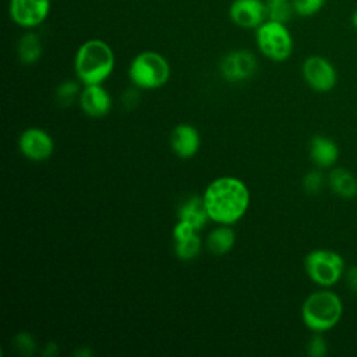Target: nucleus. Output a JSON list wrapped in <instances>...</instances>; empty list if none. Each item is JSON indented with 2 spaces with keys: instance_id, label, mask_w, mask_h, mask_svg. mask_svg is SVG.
<instances>
[{
  "instance_id": "5",
  "label": "nucleus",
  "mask_w": 357,
  "mask_h": 357,
  "mask_svg": "<svg viewBox=\"0 0 357 357\" xmlns=\"http://www.w3.org/2000/svg\"><path fill=\"white\" fill-rule=\"evenodd\" d=\"M255 43L266 59L276 63L286 61L294 47L291 32L286 24L269 18L255 28Z\"/></svg>"
},
{
  "instance_id": "18",
  "label": "nucleus",
  "mask_w": 357,
  "mask_h": 357,
  "mask_svg": "<svg viewBox=\"0 0 357 357\" xmlns=\"http://www.w3.org/2000/svg\"><path fill=\"white\" fill-rule=\"evenodd\" d=\"M42 52L43 46L40 36L31 29H28V32H25L17 42V56L22 64L29 66L36 63L40 59Z\"/></svg>"
},
{
  "instance_id": "12",
  "label": "nucleus",
  "mask_w": 357,
  "mask_h": 357,
  "mask_svg": "<svg viewBox=\"0 0 357 357\" xmlns=\"http://www.w3.org/2000/svg\"><path fill=\"white\" fill-rule=\"evenodd\" d=\"M82 112L89 117H103L112 109V96L102 84L85 85L78 98Z\"/></svg>"
},
{
  "instance_id": "6",
  "label": "nucleus",
  "mask_w": 357,
  "mask_h": 357,
  "mask_svg": "<svg viewBox=\"0 0 357 357\" xmlns=\"http://www.w3.org/2000/svg\"><path fill=\"white\" fill-rule=\"evenodd\" d=\"M304 268L312 283L319 287L329 289L343 278L346 264L339 252L326 248H317L305 255Z\"/></svg>"
},
{
  "instance_id": "8",
  "label": "nucleus",
  "mask_w": 357,
  "mask_h": 357,
  "mask_svg": "<svg viewBox=\"0 0 357 357\" xmlns=\"http://www.w3.org/2000/svg\"><path fill=\"white\" fill-rule=\"evenodd\" d=\"M50 7V0H10L8 15L15 25L33 29L46 21Z\"/></svg>"
},
{
  "instance_id": "23",
  "label": "nucleus",
  "mask_w": 357,
  "mask_h": 357,
  "mask_svg": "<svg viewBox=\"0 0 357 357\" xmlns=\"http://www.w3.org/2000/svg\"><path fill=\"white\" fill-rule=\"evenodd\" d=\"M307 353L311 357H324L328 353V343L322 333L314 332V335L307 342Z\"/></svg>"
},
{
  "instance_id": "20",
  "label": "nucleus",
  "mask_w": 357,
  "mask_h": 357,
  "mask_svg": "<svg viewBox=\"0 0 357 357\" xmlns=\"http://www.w3.org/2000/svg\"><path fill=\"white\" fill-rule=\"evenodd\" d=\"M201 245H202L201 237L198 233H195L185 240L174 241V252L180 259L190 261V259H194L199 254Z\"/></svg>"
},
{
  "instance_id": "7",
  "label": "nucleus",
  "mask_w": 357,
  "mask_h": 357,
  "mask_svg": "<svg viewBox=\"0 0 357 357\" xmlns=\"http://www.w3.org/2000/svg\"><path fill=\"white\" fill-rule=\"evenodd\" d=\"M301 74L305 84L315 92H329L337 84V71L324 56H308L303 61Z\"/></svg>"
},
{
  "instance_id": "24",
  "label": "nucleus",
  "mask_w": 357,
  "mask_h": 357,
  "mask_svg": "<svg viewBox=\"0 0 357 357\" xmlns=\"http://www.w3.org/2000/svg\"><path fill=\"white\" fill-rule=\"evenodd\" d=\"M325 184L324 174L319 170L308 172L303 178V187L308 194H318Z\"/></svg>"
},
{
  "instance_id": "1",
  "label": "nucleus",
  "mask_w": 357,
  "mask_h": 357,
  "mask_svg": "<svg viewBox=\"0 0 357 357\" xmlns=\"http://www.w3.org/2000/svg\"><path fill=\"white\" fill-rule=\"evenodd\" d=\"M202 198L209 219L219 225H234L250 206L248 187L233 176L215 178L205 188Z\"/></svg>"
},
{
  "instance_id": "3",
  "label": "nucleus",
  "mask_w": 357,
  "mask_h": 357,
  "mask_svg": "<svg viewBox=\"0 0 357 357\" xmlns=\"http://www.w3.org/2000/svg\"><path fill=\"white\" fill-rule=\"evenodd\" d=\"M342 317V298L326 287L308 294L301 305V319L311 332L325 333L333 329Z\"/></svg>"
},
{
  "instance_id": "15",
  "label": "nucleus",
  "mask_w": 357,
  "mask_h": 357,
  "mask_svg": "<svg viewBox=\"0 0 357 357\" xmlns=\"http://www.w3.org/2000/svg\"><path fill=\"white\" fill-rule=\"evenodd\" d=\"M326 181L335 195L343 199L357 197V178L350 170L344 167H333L331 169Z\"/></svg>"
},
{
  "instance_id": "14",
  "label": "nucleus",
  "mask_w": 357,
  "mask_h": 357,
  "mask_svg": "<svg viewBox=\"0 0 357 357\" xmlns=\"http://www.w3.org/2000/svg\"><path fill=\"white\" fill-rule=\"evenodd\" d=\"M308 152L310 159L318 169H329L339 159L337 144L325 135H314L310 141Z\"/></svg>"
},
{
  "instance_id": "22",
  "label": "nucleus",
  "mask_w": 357,
  "mask_h": 357,
  "mask_svg": "<svg viewBox=\"0 0 357 357\" xmlns=\"http://www.w3.org/2000/svg\"><path fill=\"white\" fill-rule=\"evenodd\" d=\"M291 3L296 15L308 18L318 14L324 8L326 0H291Z\"/></svg>"
},
{
  "instance_id": "27",
  "label": "nucleus",
  "mask_w": 357,
  "mask_h": 357,
  "mask_svg": "<svg viewBox=\"0 0 357 357\" xmlns=\"http://www.w3.org/2000/svg\"><path fill=\"white\" fill-rule=\"evenodd\" d=\"M343 278H344L347 289L357 294V265H351V266L346 268Z\"/></svg>"
},
{
  "instance_id": "9",
  "label": "nucleus",
  "mask_w": 357,
  "mask_h": 357,
  "mask_svg": "<svg viewBox=\"0 0 357 357\" xmlns=\"http://www.w3.org/2000/svg\"><path fill=\"white\" fill-rule=\"evenodd\" d=\"M258 63L250 50L237 49L226 53L220 60V74L226 81L241 82L254 75Z\"/></svg>"
},
{
  "instance_id": "4",
  "label": "nucleus",
  "mask_w": 357,
  "mask_h": 357,
  "mask_svg": "<svg viewBox=\"0 0 357 357\" xmlns=\"http://www.w3.org/2000/svg\"><path fill=\"white\" fill-rule=\"evenodd\" d=\"M128 77L139 89H158L170 78V64L165 56L153 50L138 53L128 66Z\"/></svg>"
},
{
  "instance_id": "13",
  "label": "nucleus",
  "mask_w": 357,
  "mask_h": 357,
  "mask_svg": "<svg viewBox=\"0 0 357 357\" xmlns=\"http://www.w3.org/2000/svg\"><path fill=\"white\" fill-rule=\"evenodd\" d=\"M170 146L178 158H192L201 148V137L198 130L185 123L176 126L170 135Z\"/></svg>"
},
{
  "instance_id": "11",
  "label": "nucleus",
  "mask_w": 357,
  "mask_h": 357,
  "mask_svg": "<svg viewBox=\"0 0 357 357\" xmlns=\"http://www.w3.org/2000/svg\"><path fill=\"white\" fill-rule=\"evenodd\" d=\"M230 21L244 29H255L268 20L264 0H233L229 7Z\"/></svg>"
},
{
  "instance_id": "16",
  "label": "nucleus",
  "mask_w": 357,
  "mask_h": 357,
  "mask_svg": "<svg viewBox=\"0 0 357 357\" xmlns=\"http://www.w3.org/2000/svg\"><path fill=\"white\" fill-rule=\"evenodd\" d=\"M177 216L180 220H185L190 225H192L198 231L206 225L208 220H211L204 204V198L198 195H194L190 199H187L180 206Z\"/></svg>"
},
{
  "instance_id": "17",
  "label": "nucleus",
  "mask_w": 357,
  "mask_h": 357,
  "mask_svg": "<svg viewBox=\"0 0 357 357\" xmlns=\"http://www.w3.org/2000/svg\"><path fill=\"white\" fill-rule=\"evenodd\" d=\"M236 243V233L230 225H219L212 229L206 236V248L215 255H223L229 252Z\"/></svg>"
},
{
  "instance_id": "28",
  "label": "nucleus",
  "mask_w": 357,
  "mask_h": 357,
  "mask_svg": "<svg viewBox=\"0 0 357 357\" xmlns=\"http://www.w3.org/2000/svg\"><path fill=\"white\" fill-rule=\"evenodd\" d=\"M350 21H351V25H353V28L357 31V8L353 11Z\"/></svg>"
},
{
  "instance_id": "19",
  "label": "nucleus",
  "mask_w": 357,
  "mask_h": 357,
  "mask_svg": "<svg viewBox=\"0 0 357 357\" xmlns=\"http://www.w3.org/2000/svg\"><path fill=\"white\" fill-rule=\"evenodd\" d=\"M264 1L266 6L269 20L280 21L284 24H287L291 20L294 14L291 0H264Z\"/></svg>"
},
{
  "instance_id": "2",
  "label": "nucleus",
  "mask_w": 357,
  "mask_h": 357,
  "mask_svg": "<svg viewBox=\"0 0 357 357\" xmlns=\"http://www.w3.org/2000/svg\"><path fill=\"white\" fill-rule=\"evenodd\" d=\"M114 53L102 39L85 40L75 53L74 71L84 85L103 84L114 70Z\"/></svg>"
},
{
  "instance_id": "21",
  "label": "nucleus",
  "mask_w": 357,
  "mask_h": 357,
  "mask_svg": "<svg viewBox=\"0 0 357 357\" xmlns=\"http://www.w3.org/2000/svg\"><path fill=\"white\" fill-rule=\"evenodd\" d=\"M82 89H79L78 82L64 81L56 89V100L61 106H70L77 98H79Z\"/></svg>"
},
{
  "instance_id": "10",
  "label": "nucleus",
  "mask_w": 357,
  "mask_h": 357,
  "mask_svg": "<svg viewBox=\"0 0 357 357\" xmlns=\"http://www.w3.org/2000/svg\"><path fill=\"white\" fill-rule=\"evenodd\" d=\"M20 152L32 162L49 159L54 151L53 138L42 128L31 127L21 132L18 138Z\"/></svg>"
},
{
  "instance_id": "25",
  "label": "nucleus",
  "mask_w": 357,
  "mask_h": 357,
  "mask_svg": "<svg viewBox=\"0 0 357 357\" xmlns=\"http://www.w3.org/2000/svg\"><path fill=\"white\" fill-rule=\"evenodd\" d=\"M195 233H198V230L192 225L185 222V220H180L178 219V222L173 227V238H174V241L185 240V238L191 237Z\"/></svg>"
},
{
  "instance_id": "26",
  "label": "nucleus",
  "mask_w": 357,
  "mask_h": 357,
  "mask_svg": "<svg viewBox=\"0 0 357 357\" xmlns=\"http://www.w3.org/2000/svg\"><path fill=\"white\" fill-rule=\"evenodd\" d=\"M17 349H20V351L22 354H31L33 351L35 347V342L33 337L29 333H18L14 339Z\"/></svg>"
}]
</instances>
